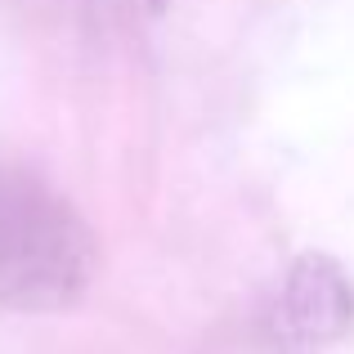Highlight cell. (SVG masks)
Wrapping results in <instances>:
<instances>
[{
	"instance_id": "cell-1",
	"label": "cell",
	"mask_w": 354,
	"mask_h": 354,
	"mask_svg": "<svg viewBox=\"0 0 354 354\" xmlns=\"http://www.w3.org/2000/svg\"><path fill=\"white\" fill-rule=\"evenodd\" d=\"M95 274L99 238L90 220L36 175H0V305L18 314L72 310Z\"/></svg>"
},
{
	"instance_id": "cell-2",
	"label": "cell",
	"mask_w": 354,
	"mask_h": 354,
	"mask_svg": "<svg viewBox=\"0 0 354 354\" xmlns=\"http://www.w3.org/2000/svg\"><path fill=\"white\" fill-rule=\"evenodd\" d=\"M256 328L269 354H323L354 332V278L328 251H301Z\"/></svg>"
},
{
	"instance_id": "cell-3",
	"label": "cell",
	"mask_w": 354,
	"mask_h": 354,
	"mask_svg": "<svg viewBox=\"0 0 354 354\" xmlns=\"http://www.w3.org/2000/svg\"><path fill=\"white\" fill-rule=\"evenodd\" d=\"M148 5H153V9H162V5H166V0H148Z\"/></svg>"
}]
</instances>
